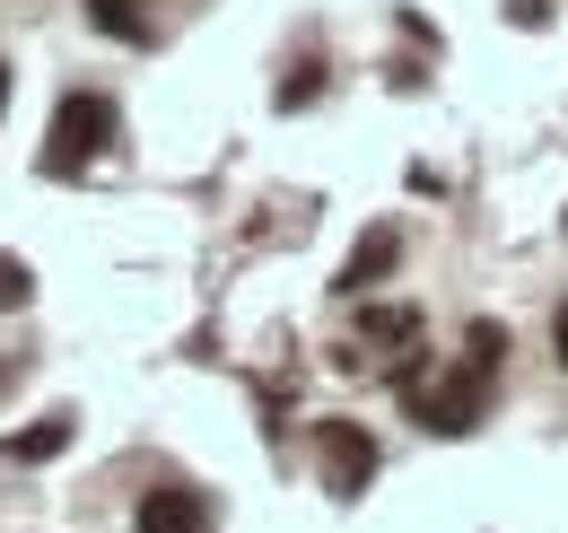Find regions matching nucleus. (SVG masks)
Returning a JSON list of instances; mask_svg holds the SVG:
<instances>
[{
    "label": "nucleus",
    "mask_w": 568,
    "mask_h": 533,
    "mask_svg": "<svg viewBox=\"0 0 568 533\" xmlns=\"http://www.w3.org/2000/svg\"><path fill=\"white\" fill-rule=\"evenodd\" d=\"M394 394H403V411L420 420L428 438H464V429H481L490 376H481V368H455V376L428 385V350L412 341V350H394Z\"/></svg>",
    "instance_id": "obj_1"
},
{
    "label": "nucleus",
    "mask_w": 568,
    "mask_h": 533,
    "mask_svg": "<svg viewBox=\"0 0 568 533\" xmlns=\"http://www.w3.org/2000/svg\"><path fill=\"white\" fill-rule=\"evenodd\" d=\"M105 149H114V97L71 88V97L53 105V132H44V175H79V167H97Z\"/></svg>",
    "instance_id": "obj_2"
},
{
    "label": "nucleus",
    "mask_w": 568,
    "mask_h": 533,
    "mask_svg": "<svg viewBox=\"0 0 568 533\" xmlns=\"http://www.w3.org/2000/svg\"><path fill=\"white\" fill-rule=\"evenodd\" d=\"M315 464H324V490L333 499H358L376 481V438L358 420H315Z\"/></svg>",
    "instance_id": "obj_3"
},
{
    "label": "nucleus",
    "mask_w": 568,
    "mask_h": 533,
    "mask_svg": "<svg viewBox=\"0 0 568 533\" xmlns=\"http://www.w3.org/2000/svg\"><path fill=\"white\" fill-rule=\"evenodd\" d=\"M394 263H403V228H394V219H376V228L351 245V263H342V280H333V289H342V298H358V289H376Z\"/></svg>",
    "instance_id": "obj_4"
},
{
    "label": "nucleus",
    "mask_w": 568,
    "mask_h": 533,
    "mask_svg": "<svg viewBox=\"0 0 568 533\" xmlns=\"http://www.w3.org/2000/svg\"><path fill=\"white\" fill-rule=\"evenodd\" d=\"M132 525H141V533H211V499L184 490V481H166V490H149V499H141Z\"/></svg>",
    "instance_id": "obj_5"
},
{
    "label": "nucleus",
    "mask_w": 568,
    "mask_h": 533,
    "mask_svg": "<svg viewBox=\"0 0 568 533\" xmlns=\"http://www.w3.org/2000/svg\"><path fill=\"white\" fill-rule=\"evenodd\" d=\"M71 438H79V420H71V411H44L36 429H9V438H0V455H9V464H53V455H62Z\"/></svg>",
    "instance_id": "obj_6"
},
{
    "label": "nucleus",
    "mask_w": 568,
    "mask_h": 533,
    "mask_svg": "<svg viewBox=\"0 0 568 533\" xmlns=\"http://www.w3.org/2000/svg\"><path fill=\"white\" fill-rule=\"evenodd\" d=\"M88 27H105V36L141 44V36H149V0H88Z\"/></svg>",
    "instance_id": "obj_7"
},
{
    "label": "nucleus",
    "mask_w": 568,
    "mask_h": 533,
    "mask_svg": "<svg viewBox=\"0 0 568 533\" xmlns=\"http://www.w3.org/2000/svg\"><path fill=\"white\" fill-rule=\"evenodd\" d=\"M464 368H481V376H498V368H507V324H490V315H481V324L464 333Z\"/></svg>",
    "instance_id": "obj_8"
},
{
    "label": "nucleus",
    "mask_w": 568,
    "mask_h": 533,
    "mask_svg": "<svg viewBox=\"0 0 568 533\" xmlns=\"http://www.w3.org/2000/svg\"><path fill=\"white\" fill-rule=\"evenodd\" d=\"M27 298H36V271L18 263V254H0V315H18Z\"/></svg>",
    "instance_id": "obj_9"
},
{
    "label": "nucleus",
    "mask_w": 568,
    "mask_h": 533,
    "mask_svg": "<svg viewBox=\"0 0 568 533\" xmlns=\"http://www.w3.org/2000/svg\"><path fill=\"white\" fill-rule=\"evenodd\" d=\"M507 27H551V9L542 0H507Z\"/></svg>",
    "instance_id": "obj_10"
},
{
    "label": "nucleus",
    "mask_w": 568,
    "mask_h": 533,
    "mask_svg": "<svg viewBox=\"0 0 568 533\" xmlns=\"http://www.w3.org/2000/svg\"><path fill=\"white\" fill-rule=\"evenodd\" d=\"M551 350H560V368H568V298H560V315H551Z\"/></svg>",
    "instance_id": "obj_11"
},
{
    "label": "nucleus",
    "mask_w": 568,
    "mask_h": 533,
    "mask_svg": "<svg viewBox=\"0 0 568 533\" xmlns=\"http://www.w3.org/2000/svg\"><path fill=\"white\" fill-rule=\"evenodd\" d=\"M9 385H18V359H0V394H9Z\"/></svg>",
    "instance_id": "obj_12"
},
{
    "label": "nucleus",
    "mask_w": 568,
    "mask_h": 533,
    "mask_svg": "<svg viewBox=\"0 0 568 533\" xmlns=\"http://www.w3.org/2000/svg\"><path fill=\"white\" fill-rule=\"evenodd\" d=\"M0 105H9V62H0Z\"/></svg>",
    "instance_id": "obj_13"
}]
</instances>
